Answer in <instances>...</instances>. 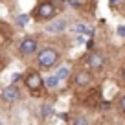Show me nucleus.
<instances>
[{"mask_svg":"<svg viewBox=\"0 0 125 125\" xmlns=\"http://www.w3.org/2000/svg\"><path fill=\"white\" fill-rule=\"evenodd\" d=\"M59 55L61 53L52 46H46V48H42V50H37V64H39L41 68H52V66L57 64Z\"/></svg>","mask_w":125,"mask_h":125,"instance_id":"1","label":"nucleus"},{"mask_svg":"<svg viewBox=\"0 0 125 125\" xmlns=\"http://www.w3.org/2000/svg\"><path fill=\"white\" fill-rule=\"evenodd\" d=\"M57 15V6L52 2V0H46L42 4H39L35 8V19L37 20H50Z\"/></svg>","mask_w":125,"mask_h":125,"instance_id":"2","label":"nucleus"},{"mask_svg":"<svg viewBox=\"0 0 125 125\" xmlns=\"http://www.w3.org/2000/svg\"><path fill=\"white\" fill-rule=\"evenodd\" d=\"M24 85H26V88L31 90V92H39L44 86V81H42V77H41V74L37 70H30L24 75Z\"/></svg>","mask_w":125,"mask_h":125,"instance_id":"3","label":"nucleus"},{"mask_svg":"<svg viewBox=\"0 0 125 125\" xmlns=\"http://www.w3.org/2000/svg\"><path fill=\"white\" fill-rule=\"evenodd\" d=\"M37 50H39V41H37L35 37H24V39L20 41V44H19V53L22 55V57L37 53Z\"/></svg>","mask_w":125,"mask_h":125,"instance_id":"4","label":"nucleus"},{"mask_svg":"<svg viewBox=\"0 0 125 125\" xmlns=\"http://www.w3.org/2000/svg\"><path fill=\"white\" fill-rule=\"evenodd\" d=\"M44 30L48 31V33H55V35H59V33H62V31L68 30V20L62 19V17H57V19H50L46 20V26H44Z\"/></svg>","mask_w":125,"mask_h":125,"instance_id":"5","label":"nucleus"},{"mask_svg":"<svg viewBox=\"0 0 125 125\" xmlns=\"http://www.w3.org/2000/svg\"><path fill=\"white\" fill-rule=\"evenodd\" d=\"M0 99L4 103H15L20 99V90L17 85H8L6 88H2L0 92Z\"/></svg>","mask_w":125,"mask_h":125,"instance_id":"6","label":"nucleus"},{"mask_svg":"<svg viewBox=\"0 0 125 125\" xmlns=\"http://www.w3.org/2000/svg\"><path fill=\"white\" fill-rule=\"evenodd\" d=\"M86 61H88V66L92 68V70H101V68L105 66V59H103L101 53H90Z\"/></svg>","mask_w":125,"mask_h":125,"instance_id":"7","label":"nucleus"},{"mask_svg":"<svg viewBox=\"0 0 125 125\" xmlns=\"http://www.w3.org/2000/svg\"><path fill=\"white\" fill-rule=\"evenodd\" d=\"M74 83H75L77 86H86V85H90V83H92V74H90L88 70H79L77 74H75Z\"/></svg>","mask_w":125,"mask_h":125,"instance_id":"8","label":"nucleus"},{"mask_svg":"<svg viewBox=\"0 0 125 125\" xmlns=\"http://www.w3.org/2000/svg\"><path fill=\"white\" fill-rule=\"evenodd\" d=\"M42 81H44V86L50 88V90H55L59 85H61V79H59L57 75H48V77L42 79Z\"/></svg>","mask_w":125,"mask_h":125,"instance_id":"9","label":"nucleus"},{"mask_svg":"<svg viewBox=\"0 0 125 125\" xmlns=\"http://www.w3.org/2000/svg\"><path fill=\"white\" fill-rule=\"evenodd\" d=\"M52 114H53V105H52V103H42V105H41V118L46 120Z\"/></svg>","mask_w":125,"mask_h":125,"instance_id":"10","label":"nucleus"},{"mask_svg":"<svg viewBox=\"0 0 125 125\" xmlns=\"http://www.w3.org/2000/svg\"><path fill=\"white\" fill-rule=\"evenodd\" d=\"M55 75H57L61 81H64V79H68V75H70V68L68 66H59V70H57Z\"/></svg>","mask_w":125,"mask_h":125,"instance_id":"11","label":"nucleus"},{"mask_svg":"<svg viewBox=\"0 0 125 125\" xmlns=\"http://www.w3.org/2000/svg\"><path fill=\"white\" fill-rule=\"evenodd\" d=\"M74 123H75V125H88L90 120H88V118H85V116H77V118L74 120Z\"/></svg>","mask_w":125,"mask_h":125,"instance_id":"12","label":"nucleus"},{"mask_svg":"<svg viewBox=\"0 0 125 125\" xmlns=\"http://www.w3.org/2000/svg\"><path fill=\"white\" fill-rule=\"evenodd\" d=\"M74 31H83V33H92V30H88V28H86L85 24H77V26L74 28Z\"/></svg>","mask_w":125,"mask_h":125,"instance_id":"13","label":"nucleus"},{"mask_svg":"<svg viewBox=\"0 0 125 125\" xmlns=\"http://www.w3.org/2000/svg\"><path fill=\"white\" fill-rule=\"evenodd\" d=\"M28 19H30L28 15H20V17H17V24H19V26H24V24L28 22Z\"/></svg>","mask_w":125,"mask_h":125,"instance_id":"14","label":"nucleus"},{"mask_svg":"<svg viewBox=\"0 0 125 125\" xmlns=\"http://www.w3.org/2000/svg\"><path fill=\"white\" fill-rule=\"evenodd\" d=\"M118 105H120L121 112H125V96H121V98H120V103H118Z\"/></svg>","mask_w":125,"mask_h":125,"instance_id":"15","label":"nucleus"},{"mask_svg":"<svg viewBox=\"0 0 125 125\" xmlns=\"http://www.w3.org/2000/svg\"><path fill=\"white\" fill-rule=\"evenodd\" d=\"M118 35H121V37H125V26H121V28H118Z\"/></svg>","mask_w":125,"mask_h":125,"instance_id":"16","label":"nucleus"},{"mask_svg":"<svg viewBox=\"0 0 125 125\" xmlns=\"http://www.w3.org/2000/svg\"><path fill=\"white\" fill-rule=\"evenodd\" d=\"M109 107H110L109 101H103V103H101V109H109Z\"/></svg>","mask_w":125,"mask_h":125,"instance_id":"17","label":"nucleus"},{"mask_svg":"<svg viewBox=\"0 0 125 125\" xmlns=\"http://www.w3.org/2000/svg\"><path fill=\"white\" fill-rule=\"evenodd\" d=\"M19 79H20V74H15V75H13V83H17Z\"/></svg>","mask_w":125,"mask_h":125,"instance_id":"18","label":"nucleus"},{"mask_svg":"<svg viewBox=\"0 0 125 125\" xmlns=\"http://www.w3.org/2000/svg\"><path fill=\"white\" fill-rule=\"evenodd\" d=\"M109 2H110L112 6H114V4H118V2H121V0H109Z\"/></svg>","mask_w":125,"mask_h":125,"instance_id":"19","label":"nucleus"},{"mask_svg":"<svg viewBox=\"0 0 125 125\" xmlns=\"http://www.w3.org/2000/svg\"><path fill=\"white\" fill-rule=\"evenodd\" d=\"M121 79H123V83H125V68H123V72H121Z\"/></svg>","mask_w":125,"mask_h":125,"instance_id":"20","label":"nucleus"}]
</instances>
